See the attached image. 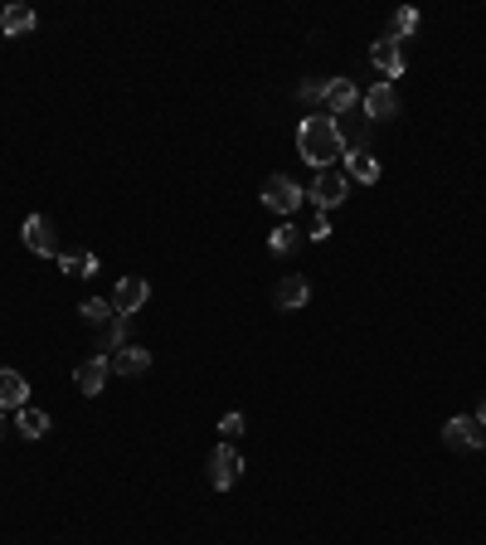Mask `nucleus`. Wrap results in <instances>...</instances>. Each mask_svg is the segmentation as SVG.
<instances>
[{
	"mask_svg": "<svg viewBox=\"0 0 486 545\" xmlns=\"http://www.w3.org/2000/svg\"><path fill=\"white\" fill-rule=\"evenodd\" d=\"M108 375H112V365H108V356H88L78 370H74V380H78V389L83 395H102V385H108Z\"/></svg>",
	"mask_w": 486,
	"mask_h": 545,
	"instance_id": "9",
	"label": "nucleus"
},
{
	"mask_svg": "<svg viewBox=\"0 0 486 545\" xmlns=\"http://www.w3.org/2000/svg\"><path fill=\"white\" fill-rule=\"evenodd\" d=\"M477 424L486 429V399H482V409H477Z\"/></svg>",
	"mask_w": 486,
	"mask_h": 545,
	"instance_id": "26",
	"label": "nucleus"
},
{
	"mask_svg": "<svg viewBox=\"0 0 486 545\" xmlns=\"http://www.w3.org/2000/svg\"><path fill=\"white\" fill-rule=\"evenodd\" d=\"M267 249H273V253H292L297 249V229H292V224H277L273 239H267Z\"/></svg>",
	"mask_w": 486,
	"mask_h": 545,
	"instance_id": "22",
	"label": "nucleus"
},
{
	"mask_svg": "<svg viewBox=\"0 0 486 545\" xmlns=\"http://www.w3.org/2000/svg\"><path fill=\"white\" fill-rule=\"evenodd\" d=\"M355 102H360V92H355L350 78H331V88H326V112H331V117H346Z\"/></svg>",
	"mask_w": 486,
	"mask_h": 545,
	"instance_id": "14",
	"label": "nucleus"
},
{
	"mask_svg": "<svg viewBox=\"0 0 486 545\" xmlns=\"http://www.w3.org/2000/svg\"><path fill=\"white\" fill-rule=\"evenodd\" d=\"M243 429H248V424H243V414H224V419H219V434H224V438H239Z\"/></svg>",
	"mask_w": 486,
	"mask_h": 545,
	"instance_id": "24",
	"label": "nucleus"
},
{
	"mask_svg": "<svg viewBox=\"0 0 486 545\" xmlns=\"http://www.w3.org/2000/svg\"><path fill=\"white\" fill-rule=\"evenodd\" d=\"M297 151H302L307 166L326 171L336 156H346V137H340V122L331 117V112H312V117H302V127H297Z\"/></svg>",
	"mask_w": 486,
	"mask_h": 545,
	"instance_id": "1",
	"label": "nucleus"
},
{
	"mask_svg": "<svg viewBox=\"0 0 486 545\" xmlns=\"http://www.w3.org/2000/svg\"><path fill=\"white\" fill-rule=\"evenodd\" d=\"M15 429H20V434H25V438H44L49 434V414H44V409H20V419H15Z\"/></svg>",
	"mask_w": 486,
	"mask_h": 545,
	"instance_id": "18",
	"label": "nucleus"
},
{
	"mask_svg": "<svg viewBox=\"0 0 486 545\" xmlns=\"http://www.w3.org/2000/svg\"><path fill=\"white\" fill-rule=\"evenodd\" d=\"M365 117H370V122L399 117V92H394V84H375V88L365 92Z\"/></svg>",
	"mask_w": 486,
	"mask_h": 545,
	"instance_id": "6",
	"label": "nucleus"
},
{
	"mask_svg": "<svg viewBox=\"0 0 486 545\" xmlns=\"http://www.w3.org/2000/svg\"><path fill=\"white\" fill-rule=\"evenodd\" d=\"M25 249L29 253H44V259L54 253V224H49L44 214H29V220H25Z\"/></svg>",
	"mask_w": 486,
	"mask_h": 545,
	"instance_id": "12",
	"label": "nucleus"
},
{
	"mask_svg": "<svg viewBox=\"0 0 486 545\" xmlns=\"http://www.w3.org/2000/svg\"><path fill=\"white\" fill-rule=\"evenodd\" d=\"M307 297H312V293H307V277H302V273H287L283 283L273 287V302L283 307V312H302Z\"/></svg>",
	"mask_w": 486,
	"mask_h": 545,
	"instance_id": "8",
	"label": "nucleus"
},
{
	"mask_svg": "<svg viewBox=\"0 0 486 545\" xmlns=\"http://www.w3.org/2000/svg\"><path fill=\"white\" fill-rule=\"evenodd\" d=\"M326 88H331V78H307V84L297 88V98H302V102H322V108H326Z\"/></svg>",
	"mask_w": 486,
	"mask_h": 545,
	"instance_id": "23",
	"label": "nucleus"
},
{
	"mask_svg": "<svg viewBox=\"0 0 486 545\" xmlns=\"http://www.w3.org/2000/svg\"><path fill=\"white\" fill-rule=\"evenodd\" d=\"M108 365L117 370V375H147V370H151V351H141V346H122L117 356H108Z\"/></svg>",
	"mask_w": 486,
	"mask_h": 545,
	"instance_id": "15",
	"label": "nucleus"
},
{
	"mask_svg": "<svg viewBox=\"0 0 486 545\" xmlns=\"http://www.w3.org/2000/svg\"><path fill=\"white\" fill-rule=\"evenodd\" d=\"M302 200H307V190H302L292 176H267V180H263V204H267L273 214H283V220H287V214H292Z\"/></svg>",
	"mask_w": 486,
	"mask_h": 545,
	"instance_id": "3",
	"label": "nucleus"
},
{
	"mask_svg": "<svg viewBox=\"0 0 486 545\" xmlns=\"http://www.w3.org/2000/svg\"><path fill=\"white\" fill-rule=\"evenodd\" d=\"M0 438H5V414H0Z\"/></svg>",
	"mask_w": 486,
	"mask_h": 545,
	"instance_id": "27",
	"label": "nucleus"
},
{
	"mask_svg": "<svg viewBox=\"0 0 486 545\" xmlns=\"http://www.w3.org/2000/svg\"><path fill=\"white\" fill-rule=\"evenodd\" d=\"M127 332H131V317H112V322H102V336H98V351L102 356H117L122 346H127Z\"/></svg>",
	"mask_w": 486,
	"mask_h": 545,
	"instance_id": "16",
	"label": "nucleus"
},
{
	"mask_svg": "<svg viewBox=\"0 0 486 545\" xmlns=\"http://www.w3.org/2000/svg\"><path fill=\"white\" fill-rule=\"evenodd\" d=\"M25 399H29V380L20 375V370H0V414L5 409H25Z\"/></svg>",
	"mask_w": 486,
	"mask_h": 545,
	"instance_id": "10",
	"label": "nucleus"
},
{
	"mask_svg": "<svg viewBox=\"0 0 486 545\" xmlns=\"http://www.w3.org/2000/svg\"><path fill=\"white\" fill-rule=\"evenodd\" d=\"M346 190H350L346 171L326 166V171H316V180H312V190H307V200L316 204V214H322V210H336V204L346 200Z\"/></svg>",
	"mask_w": 486,
	"mask_h": 545,
	"instance_id": "2",
	"label": "nucleus"
},
{
	"mask_svg": "<svg viewBox=\"0 0 486 545\" xmlns=\"http://www.w3.org/2000/svg\"><path fill=\"white\" fill-rule=\"evenodd\" d=\"M413 29H418V10H394V15H389V35L385 39H394V44H399V39H409L413 35Z\"/></svg>",
	"mask_w": 486,
	"mask_h": 545,
	"instance_id": "19",
	"label": "nucleus"
},
{
	"mask_svg": "<svg viewBox=\"0 0 486 545\" xmlns=\"http://www.w3.org/2000/svg\"><path fill=\"white\" fill-rule=\"evenodd\" d=\"M78 312H83V322L102 326V322H112V317H117V307H112V302H102V297H88V302H83Z\"/></svg>",
	"mask_w": 486,
	"mask_h": 545,
	"instance_id": "21",
	"label": "nucleus"
},
{
	"mask_svg": "<svg viewBox=\"0 0 486 545\" xmlns=\"http://www.w3.org/2000/svg\"><path fill=\"white\" fill-rule=\"evenodd\" d=\"M307 239H316V244H326L331 239V224H326V214H316V224H312V234Z\"/></svg>",
	"mask_w": 486,
	"mask_h": 545,
	"instance_id": "25",
	"label": "nucleus"
},
{
	"mask_svg": "<svg viewBox=\"0 0 486 545\" xmlns=\"http://www.w3.org/2000/svg\"><path fill=\"white\" fill-rule=\"evenodd\" d=\"M239 472H243V458H239V448H234V444H219L210 453V482L219 492H229L234 482H239Z\"/></svg>",
	"mask_w": 486,
	"mask_h": 545,
	"instance_id": "5",
	"label": "nucleus"
},
{
	"mask_svg": "<svg viewBox=\"0 0 486 545\" xmlns=\"http://www.w3.org/2000/svg\"><path fill=\"white\" fill-rule=\"evenodd\" d=\"M346 180H360V185H375V180H379V161L370 156L365 147H350V151H346Z\"/></svg>",
	"mask_w": 486,
	"mask_h": 545,
	"instance_id": "11",
	"label": "nucleus"
},
{
	"mask_svg": "<svg viewBox=\"0 0 486 545\" xmlns=\"http://www.w3.org/2000/svg\"><path fill=\"white\" fill-rule=\"evenodd\" d=\"M25 29H35V10H29V5H5V10H0V39L25 35Z\"/></svg>",
	"mask_w": 486,
	"mask_h": 545,
	"instance_id": "17",
	"label": "nucleus"
},
{
	"mask_svg": "<svg viewBox=\"0 0 486 545\" xmlns=\"http://www.w3.org/2000/svg\"><path fill=\"white\" fill-rule=\"evenodd\" d=\"M442 444H448L452 453H467V448H486V429H482L472 414H452L448 424H442Z\"/></svg>",
	"mask_w": 486,
	"mask_h": 545,
	"instance_id": "4",
	"label": "nucleus"
},
{
	"mask_svg": "<svg viewBox=\"0 0 486 545\" xmlns=\"http://www.w3.org/2000/svg\"><path fill=\"white\" fill-rule=\"evenodd\" d=\"M370 64H375L385 78H399L404 74V49H399L394 39H379V44L370 49Z\"/></svg>",
	"mask_w": 486,
	"mask_h": 545,
	"instance_id": "13",
	"label": "nucleus"
},
{
	"mask_svg": "<svg viewBox=\"0 0 486 545\" xmlns=\"http://www.w3.org/2000/svg\"><path fill=\"white\" fill-rule=\"evenodd\" d=\"M59 273H68V277H92V273H98V259H92V253H64V259H59Z\"/></svg>",
	"mask_w": 486,
	"mask_h": 545,
	"instance_id": "20",
	"label": "nucleus"
},
{
	"mask_svg": "<svg viewBox=\"0 0 486 545\" xmlns=\"http://www.w3.org/2000/svg\"><path fill=\"white\" fill-rule=\"evenodd\" d=\"M147 297H151L147 277H122L117 293H112V307H117V317H131V312H141V302H147Z\"/></svg>",
	"mask_w": 486,
	"mask_h": 545,
	"instance_id": "7",
	"label": "nucleus"
}]
</instances>
